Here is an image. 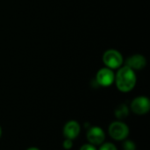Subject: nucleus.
<instances>
[{
  "label": "nucleus",
  "instance_id": "20e7f679",
  "mask_svg": "<svg viewBox=\"0 0 150 150\" xmlns=\"http://www.w3.org/2000/svg\"><path fill=\"white\" fill-rule=\"evenodd\" d=\"M131 110L137 115L147 114L150 110L149 99L146 96H138L131 103Z\"/></svg>",
  "mask_w": 150,
  "mask_h": 150
},
{
  "label": "nucleus",
  "instance_id": "f03ea898",
  "mask_svg": "<svg viewBox=\"0 0 150 150\" xmlns=\"http://www.w3.org/2000/svg\"><path fill=\"white\" fill-rule=\"evenodd\" d=\"M109 134L110 136L118 141H124L129 135L128 126L122 121H114L109 126Z\"/></svg>",
  "mask_w": 150,
  "mask_h": 150
},
{
  "label": "nucleus",
  "instance_id": "6e6552de",
  "mask_svg": "<svg viewBox=\"0 0 150 150\" xmlns=\"http://www.w3.org/2000/svg\"><path fill=\"white\" fill-rule=\"evenodd\" d=\"M147 65V60L144 56L141 54H134L127 59V66L130 67L134 71L141 70L144 68Z\"/></svg>",
  "mask_w": 150,
  "mask_h": 150
},
{
  "label": "nucleus",
  "instance_id": "9b49d317",
  "mask_svg": "<svg viewBox=\"0 0 150 150\" xmlns=\"http://www.w3.org/2000/svg\"><path fill=\"white\" fill-rule=\"evenodd\" d=\"M98 150H118V149H117V148H116V146H115L114 144H112V143H111V142H107V143L103 144Z\"/></svg>",
  "mask_w": 150,
  "mask_h": 150
},
{
  "label": "nucleus",
  "instance_id": "423d86ee",
  "mask_svg": "<svg viewBox=\"0 0 150 150\" xmlns=\"http://www.w3.org/2000/svg\"><path fill=\"white\" fill-rule=\"evenodd\" d=\"M87 140L88 141L94 145H101L105 140V134L102 128L98 126H92L87 132Z\"/></svg>",
  "mask_w": 150,
  "mask_h": 150
},
{
  "label": "nucleus",
  "instance_id": "2eb2a0df",
  "mask_svg": "<svg viewBox=\"0 0 150 150\" xmlns=\"http://www.w3.org/2000/svg\"><path fill=\"white\" fill-rule=\"evenodd\" d=\"M1 136H2V128L0 126V138H1Z\"/></svg>",
  "mask_w": 150,
  "mask_h": 150
},
{
  "label": "nucleus",
  "instance_id": "0eeeda50",
  "mask_svg": "<svg viewBox=\"0 0 150 150\" xmlns=\"http://www.w3.org/2000/svg\"><path fill=\"white\" fill-rule=\"evenodd\" d=\"M81 131V127L78 122L75 120H70L65 124L63 127V135L66 139L75 140L77 138Z\"/></svg>",
  "mask_w": 150,
  "mask_h": 150
},
{
  "label": "nucleus",
  "instance_id": "4468645a",
  "mask_svg": "<svg viewBox=\"0 0 150 150\" xmlns=\"http://www.w3.org/2000/svg\"><path fill=\"white\" fill-rule=\"evenodd\" d=\"M26 150H40L39 149H37V148H30V149H28Z\"/></svg>",
  "mask_w": 150,
  "mask_h": 150
},
{
  "label": "nucleus",
  "instance_id": "39448f33",
  "mask_svg": "<svg viewBox=\"0 0 150 150\" xmlns=\"http://www.w3.org/2000/svg\"><path fill=\"white\" fill-rule=\"evenodd\" d=\"M96 80L100 86L109 87L112 84H113L115 80V74L112 69L108 67H105L98 72Z\"/></svg>",
  "mask_w": 150,
  "mask_h": 150
},
{
  "label": "nucleus",
  "instance_id": "9d476101",
  "mask_svg": "<svg viewBox=\"0 0 150 150\" xmlns=\"http://www.w3.org/2000/svg\"><path fill=\"white\" fill-rule=\"evenodd\" d=\"M123 150H136V145L134 141L127 140L123 143Z\"/></svg>",
  "mask_w": 150,
  "mask_h": 150
},
{
  "label": "nucleus",
  "instance_id": "f8f14e48",
  "mask_svg": "<svg viewBox=\"0 0 150 150\" xmlns=\"http://www.w3.org/2000/svg\"><path fill=\"white\" fill-rule=\"evenodd\" d=\"M62 146H63V149L66 150L72 149V147H73V140L65 139L64 141H63V143H62Z\"/></svg>",
  "mask_w": 150,
  "mask_h": 150
},
{
  "label": "nucleus",
  "instance_id": "f257e3e1",
  "mask_svg": "<svg viewBox=\"0 0 150 150\" xmlns=\"http://www.w3.org/2000/svg\"><path fill=\"white\" fill-rule=\"evenodd\" d=\"M136 81L137 79L135 71H134L133 69L127 65L120 68V70L115 75L114 80V82L116 83L118 89L125 93L131 91L134 88Z\"/></svg>",
  "mask_w": 150,
  "mask_h": 150
},
{
  "label": "nucleus",
  "instance_id": "7ed1b4c3",
  "mask_svg": "<svg viewBox=\"0 0 150 150\" xmlns=\"http://www.w3.org/2000/svg\"><path fill=\"white\" fill-rule=\"evenodd\" d=\"M103 62L106 67L113 70L121 67L123 63V57L116 50H107L103 56Z\"/></svg>",
  "mask_w": 150,
  "mask_h": 150
},
{
  "label": "nucleus",
  "instance_id": "ddd939ff",
  "mask_svg": "<svg viewBox=\"0 0 150 150\" xmlns=\"http://www.w3.org/2000/svg\"><path fill=\"white\" fill-rule=\"evenodd\" d=\"M79 150H97V149H96V147H95L94 145L89 143V144H84V145H83V146L80 148V149Z\"/></svg>",
  "mask_w": 150,
  "mask_h": 150
},
{
  "label": "nucleus",
  "instance_id": "1a4fd4ad",
  "mask_svg": "<svg viewBox=\"0 0 150 150\" xmlns=\"http://www.w3.org/2000/svg\"><path fill=\"white\" fill-rule=\"evenodd\" d=\"M114 114H115V116H116V118L118 119H124V118H126L128 116L129 109H128V107L126 104H124V103L120 104V105H119L115 109Z\"/></svg>",
  "mask_w": 150,
  "mask_h": 150
}]
</instances>
